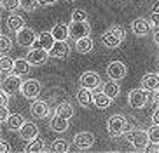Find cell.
<instances>
[{
  "label": "cell",
  "mask_w": 159,
  "mask_h": 153,
  "mask_svg": "<svg viewBox=\"0 0 159 153\" xmlns=\"http://www.w3.org/2000/svg\"><path fill=\"white\" fill-rule=\"evenodd\" d=\"M154 44H156V45H159V30L154 33Z\"/></svg>",
  "instance_id": "ee69618b"
},
{
  "label": "cell",
  "mask_w": 159,
  "mask_h": 153,
  "mask_svg": "<svg viewBox=\"0 0 159 153\" xmlns=\"http://www.w3.org/2000/svg\"><path fill=\"white\" fill-rule=\"evenodd\" d=\"M149 138H150V143L159 144V124H154L149 129Z\"/></svg>",
  "instance_id": "e575fe53"
},
{
  "label": "cell",
  "mask_w": 159,
  "mask_h": 153,
  "mask_svg": "<svg viewBox=\"0 0 159 153\" xmlns=\"http://www.w3.org/2000/svg\"><path fill=\"white\" fill-rule=\"evenodd\" d=\"M77 103H79L80 106L88 108L89 104L93 103V92H91V89L82 87V85H80L79 91H77Z\"/></svg>",
  "instance_id": "7402d4cb"
},
{
  "label": "cell",
  "mask_w": 159,
  "mask_h": 153,
  "mask_svg": "<svg viewBox=\"0 0 159 153\" xmlns=\"http://www.w3.org/2000/svg\"><path fill=\"white\" fill-rule=\"evenodd\" d=\"M0 151H2V153L11 151V144L7 143V141H4V139H2V143H0Z\"/></svg>",
  "instance_id": "f35d334b"
},
{
  "label": "cell",
  "mask_w": 159,
  "mask_h": 153,
  "mask_svg": "<svg viewBox=\"0 0 159 153\" xmlns=\"http://www.w3.org/2000/svg\"><path fill=\"white\" fill-rule=\"evenodd\" d=\"M126 73H128L126 65H124V63H121V61H112V63L107 66V75H108V79L121 80V79H124V77H126Z\"/></svg>",
  "instance_id": "7c38bea8"
},
{
  "label": "cell",
  "mask_w": 159,
  "mask_h": 153,
  "mask_svg": "<svg viewBox=\"0 0 159 153\" xmlns=\"http://www.w3.org/2000/svg\"><path fill=\"white\" fill-rule=\"evenodd\" d=\"M19 4H21V9L26 11V12H32V11H35V7L39 4V0H19Z\"/></svg>",
  "instance_id": "1f68e13d"
},
{
  "label": "cell",
  "mask_w": 159,
  "mask_h": 153,
  "mask_svg": "<svg viewBox=\"0 0 159 153\" xmlns=\"http://www.w3.org/2000/svg\"><path fill=\"white\" fill-rule=\"evenodd\" d=\"M152 122H154V124H159V108L152 113Z\"/></svg>",
  "instance_id": "b9f144b4"
},
{
  "label": "cell",
  "mask_w": 159,
  "mask_h": 153,
  "mask_svg": "<svg viewBox=\"0 0 159 153\" xmlns=\"http://www.w3.org/2000/svg\"><path fill=\"white\" fill-rule=\"evenodd\" d=\"M23 124H25V118H23V115H19V113L11 115L9 118H7V122H5L7 129H9V130H14V132H19V129L23 127Z\"/></svg>",
  "instance_id": "cb8c5ba5"
},
{
  "label": "cell",
  "mask_w": 159,
  "mask_h": 153,
  "mask_svg": "<svg viewBox=\"0 0 159 153\" xmlns=\"http://www.w3.org/2000/svg\"><path fill=\"white\" fill-rule=\"evenodd\" d=\"M154 103H156V106L159 108V91H157V94H156V97H154Z\"/></svg>",
  "instance_id": "f6af8a7d"
},
{
  "label": "cell",
  "mask_w": 159,
  "mask_h": 153,
  "mask_svg": "<svg viewBox=\"0 0 159 153\" xmlns=\"http://www.w3.org/2000/svg\"><path fill=\"white\" fill-rule=\"evenodd\" d=\"M124 37H126L124 28L122 26H112L102 35V44L105 47H108V49H114V47L121 45V42L124 40Z\"/></svg>",
  "instance_id": "7a4b0ae2"
},
{
  "label": "cell",
  "mask_w": 159,
  "mask_h": 153,
  "mask_svg": "<svg viewBox=\"0 0 159 153\" xmlns=\"http://www.w3.org/2000/svg\"><path fill=\"white\" fill-rule=\"evenodd\" d=\"M150 28H152V21L145 18H136L133 23H131V32L135 33L136 37H145L150 33Z\"/></svg>",
  "instance_id": "30bf717a"
},
{
  "label": "cell",
  "mask_w": 159,
  "mask_h": 153,
  "mask_svg": "<svg viewBox=\"0 0 159 153\" xmlns=\"http://www.w3.org/2000/svg\"><path fill=\"white\" fill-rule=\"evenodd\" d=\"M142 87L149 92H157L159 91V73H147L142 79Z\"/></svg>",
  "instance_id": "ac0fdd59"
},
{
  "label": "cell",
  "mask_w": 159,
  "mask_h": 153,
  "mask_svg": "<svg viewBox=\"0 0 159 153\" xmlns=\"http://www.w3.org/2000/svg\"><path fill=\"white\" fill-rule=\"evenodd\" d=\"M68 52H70V45L66 44V40H56L52 49L49 51V56L56 57V59H63V57L68 56Z\"/></svg>",
  "instance_id": "9a60e30c"
},
{
  "label": "cell",
  "mask_w": 159,
  "mask_h": 153,
  "mask_svg": "<svg viewBox=\"0 0 159 153\" xmlns=\"http://www.w3.org/2000/svg\"><path fill=\"white\" fill-rule=\"evenodd\" d=\"M147 92H149V91H145L143 87L129 91V94H128V104H129L131 108H135V110H142V108H145V104L149 103V96H147Z\"/></svg>",
  "instance_id": "277c9868"
},
{
  "label": "cell",
  "mask_w": 159,
  "mask_h": 153,
  "mask_svg": "<svg viewBox=\"0 0 159 153\" xmlns=\"http://www.w3.org/2000/svg\"><path fill=\"white\" fill-rule=\"evenodd\" d=\"M58 0H39V4L44 5V7H47V5H52V4H56Z\"/></svg>",
  "instance_id": "60d3db41"
},
{
  "label": "cell",
  "mask_w": 159,
  "mask_h": 153,
  "mask_svg": "<svg viewBox=\"0 0 159 153\" xmlns=\"http://www.w3.org/2000/svg\"><path fill=\"white\" fill-rule=\"evenodd\" d=\"M32 63H30L28 59H16V63H14V73L16 75H28L30 73V70H32Z\"/></svg>",
  "instance_id": "4316f807"
},
{
  "label": "cell",
  "mask_w": 159,
  "mask_h": 153,
  "mask_svg": "<svg viewBox=\"0 0 159 153\" xmlns=\"http://www.w3.org/2000/svg\"><path fill=\"white\" fill-rule=\"evenodd\" d=\"M72 21H88V12L84 9H74L72 11Z\"/></svg>",
  "instance_id": "836d02e7"
},
{
  "label": "cell",
  "mask_w": 159,
  "mask_h": 153,
  "mask_svg": "<svg viewBox=\"0 0 159 153\" xmlns=\"http://www.w3.org/2000/svg\"><path fill=\"white\" fill-rule=\"evenodd\" d=\"M107 130L112 138H119L128 130V120L124 115H114L107 122Z\"/></svg>",
  "instance_id": "3957f363"
},
{
  "label": "cell",
  "mask_w": 159,
  "mask_h": 153,
  "mask_svg": "<svg viewBox=\"0 0 159 153\" xmlns=\"http://www.w3.org/2000/svg\"><path fill=\"white\" fill-rule=\"evenodd\" d=\"M7 28H9L11 32L18 33L21 28H25V19L19 14H11L9 18H7Z\"/></svg>",
  "instance_id": "603a6c76"
},
{
  "label": "cell",
  "mask_w": 159,
  "mask_h": 153,
  "mask_svg": "<svg viewBox=\"0 0 159 153\" xmlns=\"http://www.w3.org/2000/svg\"><path fill=\"white\" fill-rule=\"evenodd\" d=\"M68 33H70L72 38H84L89 37L91 26H89L88 21H72L68 24Z\"/></svg>",
  "instance_id": "5b68a950"
},
{
  "label": "cell",
  "mask_w": 159,
  "mask_h": 153,
  "mask_svg": "<svg viewBox=\"0 0 159 153\" xmlns=\"http://www.w3.org/2000/svg\"><path fill=\"white\" fill-rule=\"evenodd\" d=\"M54 42H56V38L52 37L51 32H44L39 35V38L35 40L32 49H46V51H51L52 45H54Z\"/></svg>",
  "instance_id": "4fadbf2b"
},
{
  "label": "cell",
  "mask_w": 159,
  "mask_h": 153,
  "mask_svg": "<svg viewBox=\"0 0 159 153\" xmlns=\"http://www.w3.org/2000/svg\"><path fill=\"white\" fill-rule=\"evenodd\" d=\"M9 96L11 94H7L5 91H2V96H0V104H2V106H7V104H9Z\"/></svg>",
  "instance_id": "74e56055"
},
{
  "label": "cell",
  "mask_w": 159,
  "mask_h": 153,
  "mask_svg": "<svg viewBox=\"0 0 159 153\" xmlns=\"http://www.w3.org/2000/svg\"><path fill=\"white\" fill-rule=\"evenodd\" d=\"M2 7L5 11H16L18 7H21L19 0H2Z\"/></svg>",
  "instance_id": "d590c367"
},
{
  "label": "cell",
  "mask_w": 159,
  "mask_h": 153,
  "mask_svg": "<svg viewBox=\"0 0 159 153\" xmlns=\"http://www.w3.org/2000/svg\"><path fill=\"white\" fill-rule=\"evenodd\" d=\"M40 82L35 79H30V80H25L23 82V89H21V94H23L26 99H37V96L40 94Z\"/></svg>",
  "instance_id": "ba28073f"
},
{
  "label": "cell",
  "mask_w": 159,
  "mask_h": 153,
  "mask_svg": "<svg viewBox=\"0 0 159 153\" xmlns=\"http://www.w3.org/2000/svg\"><path fill=\"white\" fill-rule=\"evenodd\" d=\"M49 127H51L54 132H66V130H68V118L54 113V117H52L51 122H49Z\"/></svg>",
  "instance_id": "ffe728a7"
},
{
  "label": "cell",
  "mask_w": 159,
  "mask_h": 153,
  "mask_svg": "<svg viewBox=\"0 0 159 153\" xmlns=\"http://www.w3.org/2000/svg\"><path fill=\"white\" fill-rule=\"evenodd\" d=\"M79 83L82 87H88V89H98L100 83H102V79H100V75L96 71H84V73L80 75L79 79Z\"/></svg>",
  "instance_id": "8fae6325"
},
{
  "label": "cell",
  "mask_w": 159,
  "mask_h": 153,
  "mask_svg": "<svg viewBox=\"0 0 159 153\" xmlns=\"http://www.w3.org/2000/svg\"><path fill=\"white\" fill-rule=\"evenodd\" d=\"M54 113L70 120L72 117H74V106H72L70 103H60V104L56 106V110H54Z\"/></svg>",
  "instance_id": "f1b7e54d"
},
{
  "label": "cell",
  "mask_w": 159,
  "mask_h": 153,
  "mask_svg": "<svg viewBox=\"0 0 159 153\" xmlns=\"http://www.w3.org/2000/svg\"><path fill=\"white\" fill-rule=\"evenodd\" d=\"M14 63H16V59H11L9 56L2 54V59H0V68H2V71H11V70H14Z\"/></svg>",
  "instance_id": "4dcf8cb0"
},
{
  "label": "cell",
  "mask_w": 159,
  "mask_h": 153,
  "mask_svg": "<svg viewBox=\"0 0 159 153\" xmlns=\"http://www.w3.org/2000/svg\"><path fill=\"white\" fill-rule=\"evenodd\" d=\"M37 136H39V127L33 122H25L23 127L19 129V138L23 139V141H32Z\"/></svg>",
  "instance_id": "2e32d148"
},
{
  "label": "cell",
  "mask_w": 159,
  "mask_h": 153,
  "mask_svg": "<svg viewBox=\"0 0 159 153\" xmlns=\"http://www.w3.org/2000/svg\"><path fill=\"white\" fill-rule=\"evenodd\" d=\"M75 51L79 54H88V52L93 51V40L89 37H84V38H77L75 42Z\"/></svg>",
  "instance_id": "d4e9b609"
},
{
  "label": "cell",
  "mask_w": 159,
  "mask_h": 153,
  "mask_svg": "<svg viewBox=\"0 0 159 153\" xmlns=\"http://www.w3.org/2000/svg\"><path fill=\"white\" fill-rule=\"evenodd\" d=\"M150 21H152V24L156 26V30H159V14L152 12V18H150Z\"/></svg>",
  "instance_id": "ab89813d"
},
{
  "label": "cell",
  "mask_w": 159,
  "mask_h": 153,
  "mask_svg": "<svg viewBox=\"0 0 159 153\" xmlns=\"http://www.w3.org/2000/svg\"><path fill=\"white\" fill-rule=\"evenodd\" d=\"M68 150H70V144H68V141H65V139H56V141L51 144V151L66 153Z\"/></svg>",
  "instance_id": "f546056e"
},
{
  "label": "cell",
  "mask_w": 159,
  "mask_h": 153,
  "mask_svg": "<svg viewBox=\"0 0 159 153\" xmlns=\"http://www.w3.org/2000/svg\"><path fill=\"white\" fill-rule=\"evenodd\" d=\"M49 57V51L46 49H30L28 56H26V59L32 63L33 66H39V65H44Z\"/></svg>",
  "instance_id": "5bb4252c"
},
{
  "label": "cell",
  "mask_w": 159,
  "mask_h": 153,
  "mask_svg": "<svg viewBox=\"0 0 159 153\" xmlns=\"http://www.w3.org/2000/svg\"><path fill=\"white\" fill-rule=\"evenodd\" d=\"M30 113L35 118H46L51 113V108H49V104L46 101H33L32 106H30Z\"/></svg>",
  "instance_id": "e0dca14e"
},
{
  "label": "cell",
  "mask_w": 159,
  "mask_h": 153,
  "mask_svg": "<svg viewBox=\"0 0 159 153\" xmlns=\"http://www.w3.org/2000/svg\"><path fill=\"white\" fill-rule=\"evenodd\" d=\"M23 151H26V153H40V151H51V150H47L46 143H44V139H40L37 136L35 139L28 141V144L25 146Z\"/></svg>",
  "instance_id": "44dd1931"
},
{
  "label": "cell",
  "mask_w": 159,
  "mask_h": 153,
  "mask_svg": "<svg viewBox=\"0 0 159 153\" xmlns=\"http://www.w3.org/2000/svg\"><path fill=\"white\" fill-rule=\"evenodd\" d=\"M126 139L128 143L133 146V150L136 151H147L149 150V143H150V138H149V130H143V129H128L126 130Z\"/></svg>",
  "instance_id": "6da1fadb"
},
{
  "label": "cell",
  "mask_w": 159,
  "mask_h": 153,
  "mask_svg": "<svg viewBox=\"0 0 159 153\" xmlns=\"http://www.w3.org/2000/svg\"><path fill=\"white\" fill-rule=\"evenodd\" d=\"M0 108H2V110H0V120H2V122H7V118H9V108H7V106H0Z\"/></svg>",
  "instance_id": "8d00e7d4"
},
{
  "label": "cell",
  "mask_w": 159,
  "mask_h": 153,
  "mask_svg": "<svg viewBox=\"0 0 159 153\" xmlns=\"http://www.w3.org/2000/svg\"><path fill=\"white\" fill-rule=\"evenodd\" d=\"M94 144V134L93 132H88V130H82L79 134H75L74 138V146L79 150H89Z\"/></svg>",
  "instance_id": "9c48e42d"
},
{
  "label": "cell",
  "mask_w": 159,
  "mask_h": 153,
  "mask_svg": "<svg viewBox=\"0 0 159 153\" xmlns=\"http://www.w3.org/2000/svg\"><path fill=\"white\" fill-rule=\"evenodd\" d=\"M93 103H94V106H96V108L105 110V108L110 106L112 97L108 96L107 92H103V91H96V92H93Z\"/></svg>",
  "instance_id": "d6986e66"
},
{
  "label": "cell",
  "mask_w": 159,
  "mask_h": 153,
  "mask_svg": "<svg viewBox=\"0 0 159 153\" xmlns=\"http://www.w3.org/2000/svg\"><path fill=\"white\" fill-rule=\"evenodd\" d=\"M11 49H12L11 38L7 37V35H2V37H0V51H2V54H4V52H9Z\"/></svg>",
  "instance_id": "d6a6232c"
},
{
  "label": "cell",
  "mask_w": 159,
  "mask_h": 153,
  "mask_svg": "<svg viewBox=\"0 0 159 153\" xmlns=\"http://www.w3.org/2000/svg\"><path fill=\"white\" fill-rule=\"evenodd\" d=\"M152 12H156V14H159V2H156L154 5H152Z\"/></svg>",
  "instance_id": "7bdbcfd3"
},
{
  "label": "cell",
  "mask_w": 159,
  "mask_h": 153,
  "mask_svg": "<svg viewBox=\"0 0 159 153\" xmlns=\"http://www.w3.org/2000/svg\"><path fill=\"white\" fill-rule=\"evenodd\" d=\"M37 35H35V32H33L32 28H21L18 33H16V42H18V45L21 47H33V44H35V40H37Z\"/></svg>",
  "instance_id": "52a82bcc"
},
{
  "label": "cell",
  "mask_w": 159,
  "mask_h": 153,
  "mask_svg": "<svg viewBox=\"0 0 159 153\" xmlns=\"http://www.w3.org/2000/svg\"><path fill=\"white\" fill-rule=\"evenodd\" d=\"M103 92H107L108 96L112 97V99H116V97L119 96V92H121V89H119V83H117L114 79H110L108 82L103 83Z\"/></svg>",
  "instance_id": "83f0119b"
},
{
  "label": "cell",
  "mask_w": 159,
  "mask_h": 153,
  "mask_svg": "<svg viewBox=\"0 0 159 153\" xmlns=\"http://www.w3.org/2000/svg\"><path fill=\"white\" fill-rule=\"evenodd\" d=\"M51 33H52V37L56 38V40H66V38L70 37V33H68V26L63 24V23L54 24L52 30H51Z\"/></svg>",
  "instance_id": "484cf974"
},
{
  "label": "cell",
  "mask_w": 159,
  "mask_h": 153,
  "mask_svg": "<svg viewBox=\"0 0 159 153\" xmlns=\"http://www.w3.org/2000/svg\"><path fill=\"white\" fill-rule=\"evenodd\" d=\"M21 89H23V80L19 79V75H9V77H5L4 82H2V91H5L7 94H18L21 92Z\"/></svg>",
  "instance_id": "8992f818"
}]
</instances>
